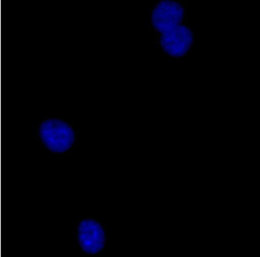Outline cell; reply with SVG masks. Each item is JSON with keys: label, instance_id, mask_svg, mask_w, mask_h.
<instances>
[{"label": "cell", "instance_id": "cell-2", "mask_svg": "<svg viewBox=\"0 0 260 257\" xmlns=\"http://www.w3.org/2000/svg\"><path fill=\"white\" fill-rule=\"evenodd\" d=\"M160 34L161 48L164 52L174 58L186 55L194 41L192 30L182 23L164 30Z\"/></svg>", "mask_w": 260, "mask_h": 257}, {"label": "cell", "instance_id": "cell-1", "mask_svg": "<svg viewBox=\"0 0 260 257\" xmlns=\"http://www.w3.org/2000/svg\"><path fill=\"white\" fill-rule=\"evenodd\" d=\"M40 136L47 148L55 152H63L72 147L75 133L69 125L59 119H47L40 127Z\"/></svg>", "mask_w": 260, "mask_h": 257}, {"label": "cell", "instance_id": "cell-3", "mask_svg": "<svg viewBox=\"0 0 260 257\" xmlns=\"http://www.w3.org/2000/svg\"><path fill=\"white\" fill-rule=\"evenodd\" d=\"M184 15L183 7L171 0H164L155 5L151 14L152 26L157 31L162 33L176 25L181 23Z\"/></svg>", "mask_w": 260, "mask_h": 257}, {"label": "cell", "instance_id": "cell-4", "mask_svg": "<svg viewBox=\"0 0 260 257\" xmlns=\"http://www.w3.org/2000/svg\"><path fill=\"white\" fill-rule=\"evenodd\" d=\"M106 236L101 225L93 219H84L79 226V241L83 251L95 254L105 244Z\"/></svg>", "mask_w": 260, "mask_h": 257}]
</instances>
